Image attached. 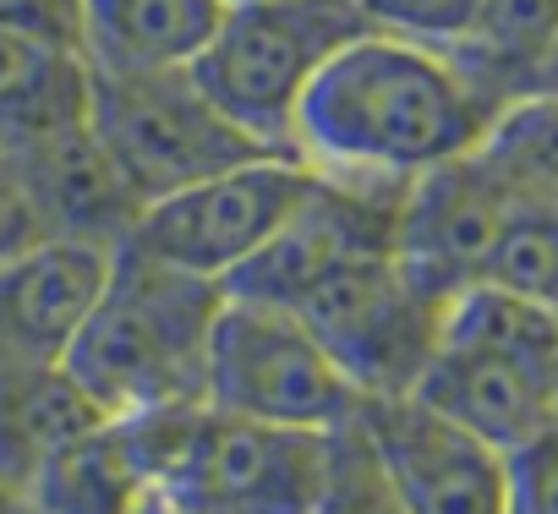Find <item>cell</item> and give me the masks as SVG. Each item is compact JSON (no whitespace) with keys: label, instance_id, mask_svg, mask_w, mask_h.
Instances as JSON below:
<instances>
[{"label":"cell","instance_id":"cell-13","mask_svg":"<svg viewBox=\"0 0 558 514\" xmlns=\"http://www.w3.org/2000/svg\"><path fill=\"white\" fill-rule=\"evenodd\" d=\"M7 154L28 170L56 235L72 241H99V246H121L143 213V203L132 197V186L116 175V164L105 159V148L88 132V115L23 143H7Z\"/></svg>","mask_w":558,"mask_h":514},{"label":"cell","instance_id":"cell-25","mask_svg":"<svg viewBox=\"0 0 558 514\" xmlns=\"http://www.w3.org/2000/svg\"><path fill=\"white\" fill-rule=\"evenodd\" d=\"M0 28H23L77 50V0H0Z\"/></svg>","mask_w":558,"mask_h":514},{"label":"cell","instance_id":"cell-26","mask_svg":"<svg viewBox=\"0 0 558 514\" xmlns=\"http://www.w3.org/2000/svg\"><path fill=\"white\" fill-rule=\"evenodd\" d=\"M0 514H45V503L34 498V487H28V481L0 476Z\"/></svg>","mask_w":558,"mask_h":514},{"label":"cell","instance_id":"cell-20","mask_svg":"<svg viewBox=\"0 0 558 514\" xmlns=\"http://www.w3.org/2000/svg\"><path fill=\"white\" fill-rule=\"evenodd\" d=\"M482 280L558 307V203H514Z\"/></svg>","mask_w":558,"mask_h":514},{"label":"cell","instance_id":"cell-15","mask_svg":"<svg viewBox=\"0 0 558 514\" xmlns=\"http://www.w3.org/2000/svg\"><path fill=\"white\" fill-rule=\"evenodd\" d=\"M110 416L77 389L61 362L0 367V476L34 481V470L72 438L105 427Z\"/></svg>","mask_w":558,"mask_h":514},{"label":"cell","instance_id":"cell-4","mask_svg":"<svg viewBox=\"0 0 558 514\" xmlns=\"http://www.w3.org/2000/svg\"><path fill=\"white\" fill-rule=\"evenodd\" d=\"M373 28L362 0H235L192 77L263 148L296 154V110L318 72Z\"/></svg>","mask_w":558,"mask_h":514},{"label":"cell","instance_id":"cell-21","mask_svg":"<svg viewBox=\"0 0 558 514\" xmlns=\"http://www.w3.org/2000/svg\"><path fill=\"white\" fill-rule=\"evenodd\" d=\"M318 514H405L384 476V460L362 427V411L345 427H335V438H329V481H324Z\"/></svg>","mask_w":558,"mask_h":514},{"label":"cell","instance_id":"cell-22","mask_svg":"<svg viewBox=\"0 0 558 514\" xmlns=\"http://www.w3.org/2000/svg\"><path fill=\"white\" fill-rule=\"evenodd\" d=\"M482 7L487 0H362L373 28L416 39V45H438V50H460L476 34Z\"/></svg>","mask_w":558,"mask_h":514},{"label":"cell","instance_id":"cell-16","mask_svg":"<svg viewBox=\"0 0 558 514\" xmlns=\"http://www.w3.org/2000/svg\"><path fill=\"white\" fill-rule=\"evenodd\" d=\"M88 115V66L72 45L0 28V148Z\"/></svg>","mask_w":558,"mask_h":514},{"label":"cell","instance_id":"cell-2","mask_svg":"<svg viewBox=\"0 0 558 514\" xmlns=\"http://www.w3.org/2000/svg\"><path fill=\"white\" fill-rule=\"evenodd\" d=\"M143 487L181 514H318L329 438L181 400L116 421Z\"/></svg>","mask_w":558,"mask_h":514},{"label":"cell","instance_id":"cell-9","mask_svg":"<svg viewBox=\"0 0 558 514\" xmlns=\"http://www.w3.org/2000/svg\"><path fill=\"white\" fill-rule=\"evenodd\" d=\"M362 427L405 514H514L509 454L444 421L422 400H367Z\"/></svg>","mask_w":558,"mask_h":514},{"label":"cell","instance_id":"cell-7","mask_svg":"<svg viewBox=\"0 0 558 514\" xmlns=\"http://www.w3.org/2000/svg\"><path fill=\"white\" fill-rule=\"evenodd\" d=\"M208 400L302 432H335L367 405L302 313L246 296H225L219 307L208 340Z\"/></svg>","mask_w":558,"mask_h":514},{"label":"cell","instance_id":"cell-8","mask_svg":"<svg viewBox=\"0 0 558 514\" xmlns=\"http://www.w3.org/2000/svg\"><path fill=\"white\" fill-rule=\"evenodd\" d=\"M307 192H313V164L302 154H263L148 203L121 246L225 285L291 224Z\"/></svg>","mask_w":558,"mask_h":514},{"label":"cell","instance_id":"cell-28","mask_svg":"<svg viewBox=\"0 0 558 514\" xmlns=\"http://www.w3.org/2000/svg\"><path fill=\"white\" fill-rule=\"evenodd\" d=\"M132 514H181V509H170V503H159L154 492H143V503H137Z\"/></svg>","mask_w":558,"mask_h":514},{"label":"cell","instance_id":"cell-27","mask_svg":"<svg viewBox=\"0 0 558 514\" xmlns=\"http://www.w3.org/2000/svg\"><path fill=\"white\" fill-rule=\"evenodd\" d=\"M536 88H547V94H558V45H553V56L542 61V77H536Z\"/></svg>","mask_w":558,"mask_h":514},{"label":"cell","instance_id":"cell-10","mask_svg":"<svg viewBox=\"0 0 558 514\" xmlns=\"http://www.w3.org/2000/svg\"><path fill=\"white\" fill-rule=\"evenodd\" d=\"M411 400H422L444 421L476 432L482 443L514 454L542 427L558 421V367L520 356V351L482 345V340L438 334V351L422 367Z\"/></svg>","mask_w":558,"mask_h":514},{"label":"cell","instance_id":"cell-18","mask_svg":"<svg viewBox=\"0 0 558 514\" xmlns=\"http://www.w3.org/2000/svg\"><path fill=\"white\" fill-rule=\"evenodd\" d=\"M553 45H558V0H487L476 34L454 56L498 105H509L536 88Z\"/></svg>","mask_w":558,"mask_h":514},{"label":"cell","instance_id":"cell-14","mask_svg":"<svg viewBox=\"0 0 558 514\" xmlns=\"http://www.w3.org/2000/svg\"><path fill=\"white\" fill-rule=\"evenodd\" d=\"M230 0H77L88 72H186L214 45Z\"/></svg>","mask_w":558,"mask_h":514},{"label":"cell","instance_id":"cell-11","mask_svg":"<svg viewBox=\"0 0 558 514\" xmlns=\"http://www.w3.org/2000/svg\"><path fill=\"white\" fill-rule=\"evenodd\" d=\"M509 208L514 197L493 181L476 148L438 170H422L400 203V257L422 280L454 296L471 280H482Z\"/></svg>","mask_w":558,"mask_h":514},{"label":"cell","instance_id":"cell-5","mask_svg":"<svg viewBox=\"0 0 558 514\" xmlns=\"http://www.w3.org/2000/svg\"><path fill=\"white\" fill-rule=\"evenodd\" d=\"M88 132L148 208L192 181L263 159L252 132H241L186 72H88Z\"/></svg>","mask_w":558,"mask_h":514},{"label":"cell","instance_id":"cell-17","mask_svg":"<svg viewBox=\"0 0 558 514\" xmlns=\"http://www.w3.org/2000/svg\"><path fill=\"white\" fill-rule=\"evenodd\" d=\"M34 498L45 503V514H132L143 503V476L116 432V421L72 438L66 449H56L39 470H34Z\"/></svg>","mask_w":558,"mask_h":514},{"label":"cell","instance_id":"cell-23","mask_svg":"<svg viewBox=\"0 0 558 514\" xmlns=\"http://www.w3.org/2000/svg\"><path fill=\"white\" fill-rule=\"evenodd\" d=\"M45 241H56V224H50L28 170L0 148V269H12L17 257L39 252Z\"/></svg>","mask_w":558,"mask_h":514},{"label":"cell","instance_id":"cell-24","mask_svg":"<svg viewBox=\"0 0 558 514\" xmlns=\"http://www.w3.org/2000/svg\"><path fill=\"white\" fill-rule=\"evenodd\" d=\"M514 514H558V421L509 454Z\"/></svg>","mask_w":558,"mask_h":514},{"label":"cell","instance_id":"cell-3","mask_svg":"<svg viewBox=\"0 0 558 514\" xmlns=\"http://www.w3.org/2000/svg\"><path fill=\"white\" fill-rule=\"evenodd\" d=\"M219 307V280L116 246L110 285L66 345L61 367L110 421L181 400H208V340Z\"/></svg>","mask_w":558,"mask_h":514},{"label":"cell","instance_id":"cell-1","mask_svg":"<svg viewBox=\"0 0 558 514\" xmlns=\"http://www.w3.org/2000/svg\"><path fill=\"white\" fill-rule=\"evenodd\" d=\"M498 110L454 50L367 28L307 88L296 154L329 175L416 181L471 154Z\"/></svg>","mask_w":558,"mask_h":514},{"label":"cell","instance_id":"cell-19","mask_svg":"<svg viewBox=\"0 0 558 514\" xmlns=\"http://www.w3.org/2000/svg\"><path fill=\"white\" fill-rule=\"evenodd\" d=\"M476 159L514 203H558V94L509 99L476 143Z\"/></svg>","mask_w":558,"mask_h":514},{"label":"cell","instance_id":"cell-29","mask_svg":"<svg viewBox=\"0 0 558 514\" xmlns=\"http://www.w3.org/2000/svg\"><path fill=\"white\" fill-rule=\"evenodd\" d=\"M230 7H235V0H230Z\"/></svg>","mask_w":558,"mask_h":514},{"label":"cell","instance_id":"cell-6","mask_svg":"<svg viewBox=\"0 0 558 514\" xmlns=\"http://www.w3.org/2000/svg\"><path fill=\"white\" fill-rule=\"evenodd\" d=\"M362 400H400L438 351L449 291L422 280L400 252H362L296 307Z\"/></svg>","mask_w":558,"mask_h":514},{"label":"cell","instance_id":"cell-12","mask_svg":"<svg viewBox=\"0 0 558 514\" xmlns=\"http://www.w3.org/2000/svg\"><path fill=\"white\" fill-rule=\"evenodd\" d=\"M116 269V246L56 235L0 269V367L61 362L83 318L99 307Z\"/></svg>","mask_w":558,"mask_h":514}]
</instances>
